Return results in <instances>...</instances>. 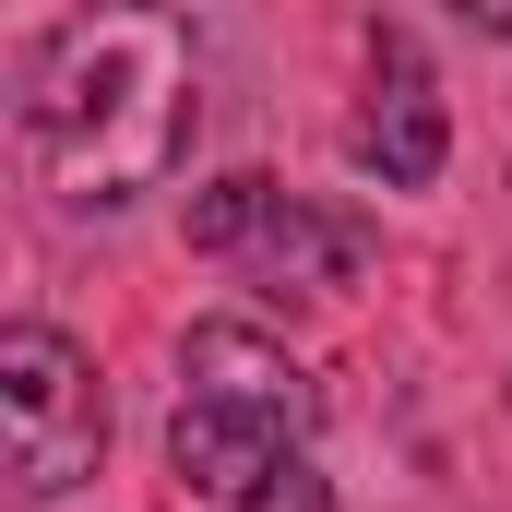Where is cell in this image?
<instances>
[{
    "label": "cell",
    "instance_id": "6da1fadb",
    "mask_svg": "<svg viewBox=\"0 0 512 512\" xmlns=\"http://www.w3.org/2000/svg\"><path fill=\"white\" fill-rule=\"evenodd\" d=\"M191 36L155 0H96L24 60V167L60 203H131L191 155Z\"/></svg>",
    "mask_w": 512,
    "mask_h": 512
},
{
    "label": "cell",
    "instance_id": "7a4b0ae2",
    "mask_svg": "<svg viewBox=\"0 0 512 512\" xmlns=\"http://www.w3.org/2000/svg\"><path fill=\"white\" fill-rule=\"evenodd\" d=\"M310 417H322V393H310V370H298L274 334L203 322V334L179 346L167 465H179V489H203V512H322Z\"/></svg>",
    "mask_w": 512,
    "mask_h": 512
},
{
    "label": "cell",
    "instance_id": "3957f363",
    "mask_svg": "<svg viewBox=\"0 0 512 512\" xmlns=\"http://www.w3.org/2000/svg\"><path fill=\"white\" fill-rule=\"evenodd\" d=\"M0 441H12L24 501H60L108 465V393H96V358L72 334H48V322L0 334Z\"/></svg>",
    "mask_w": 512,
    "mask_h": 512
},
{
    "label": "cell",
    "instance_id": "277c9868",
    "mask_svg": "<svg viewBox=\"0 0 512 512\" xmlns=\"http://www.w3.org/2000/svg\"><path fill=\"white\" fill-rule=\"evenodd\" d=\"M191 251L251 262L286 298H334L370 262V239H358V215H322V203H298L274 179H215V191H191Z\"/></svg>",
    "mask_w": 512,
    "mask_h": 512
},
{
    "label": "cell",
    "instance_id": "5b68a950",
    "mask_svg": "<svg viewBox=\"0 0 512 512\" xmlns=\"http://www.w3.org/2000/svg\"><path fill=\"white\" fill-rule=\"evenodd\" d=\"M358 167H382V191H429L441 155H453V120H441V84L417 60V36H370V108H358Z\"/></svg>",
    "mask_w": 512,
    "mask_h": 512
},
{
    "label": "cell",
    "instance_id": "8992f818",
    "mask_svg": "<svg viewBox=\"0 0 512 512\" xmlns=\"http://www.w3.org/2000/svg\"><path fill=\"white\" fill-rule=\"evenodd\" d=\"M453 12H465L477 36H512V0H453Z\"/></svg>",
    "mask_w": 512,
    "mask_h": 512
}]
</instances>
